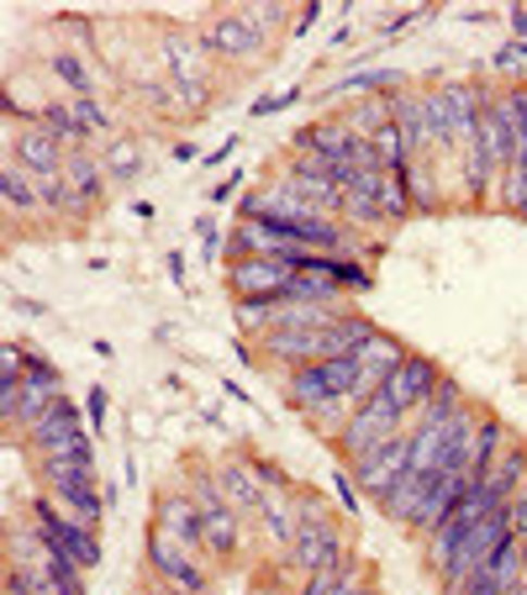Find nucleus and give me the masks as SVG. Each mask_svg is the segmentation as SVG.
Here are the masks:
<instances>
[{"label":"nucleus","instance_id":"obj_30","mask_svg":"<svg viewBox=\"0 0 527 595\" xmlns=\"http://www.w3.org/2000/svg\"><path fill=\"white\" fill-rule=\"evenodd\" d=\"M380 211H386V227H401L412 216V201H406V179L401 175H386L380 185Z\"/></svg>","mask_w":527,"mask_h":595},{"label":"nucleus","instance_id":"obj_35","mask_svg":"<svg viewBox=\"0 0 527 595\" xmlns=\"http://www.w3.org/2000/svg\"><path fill=\"white\" fill-rule=\"evenodd\" d=\"M306 90L301 85H290V90H275V96H253L248 101V116H275V111H290V105L301 101Z\"/></svg>","mask_w":527,"mask_h":595},{"label":"nucleus","instance_id":"obj_11","mask_svg":"<svg viewBox=\"0 0 527 595\" xmlns=\"http://www.w3.org/2000/svg\"><path fill=\"white\" fill-rule=\"evenodd\" d=\"M227 284L238 301H285V284H290V269L269 264V258H243V264H227Z\"/></svg>","mask_w":527,"mask_h":595},{"label":"nucleus","instance_id":"obj_19","mask_svg":"<svg viewBox=\"0 0 527 595\" xmlns=\"http://www.w3.org/2000/svg\"><path fill=\"white\" fill-rule=\"evenodd\" d=\"M501 448H512L506 421L491 417V412H480V427H475V454H469V480H475V485H486V480H491V469L501 464Z\"/></svg>","mask_w":527,"mask_h":595},{"label":"nucleus","instance_id":"obj_49","mask_svg":"<svg viewBox=\"0 0 527 595\" xmlns=\"http://www.w3.org/2000/svg\"><path fill=\"white\" fill-rule=\"evenodd\" d=\"M459 22H469V27H486V22H495V11H464Z\"/></svg>","mask_w":527,"mask_h":595},{"label":"nucleus","instance_id":"obj_5","mask_svg":"<svg viewBox=\"0 0 527 595\" xmlns=\"http://www.w3.org/2000/svg\"><path fill=\"white\" fill-rule=\"evenodd\" d=\"M201 42H206L211 59H222V64H259L269 53V37L259 33L253 22H243L238 5L222 11V16H211L206 27H201Z\"/></svg>","mask_w":527,"mask_h":595},{"label":"nucleus","instance_id":"obj_23","mask_svg":"<svg viewBox=\"0 0 527 595\" xmlns=\"http://www.w3.org/2000/svg\"><path fill=\"white\" fill-rule=\"evenodd\" d=\"M206 517V554L211 559H238V543H243V517L233 511V506H211L201 511Z\"/></svg>","mask_w":527,"mask_h":595},{"label":"nucleus","instance_id":"obj_28","mask_svg":"<svg viewBox=\"0 0 527 595\" xmlns=\"http://www.w3.org/2000/svg\"><path fill=\"white\" fill-rule=\"evenodd\" d=\"M349 227H386V211H380V195H364V190H343V211Z\"/></svg>","mask_w":527,"mask_h":595},{"label":"nucleus","instance_id":"obj_31","mask_svg":"<svg viewBox=\"0 0 527 595\" xmlns=\"http://www.w3.org/2000/svg\"><path fill=\"white\" fill-rule=\"evenodd\" d=\"M327 480H332V495H338V511H343V517L353 522V517L364 511V495H359V485H353V474L343 469V464H338V469H332Z\"/></svg>","mask_w":527,"mask_h":595},{"label":"nucleus","instance_id":"obj_42","mask_svg":"<svg viewBox=\"0 0 527 595\" xmlns=\"http://www.w3.org/2000/svg\"><path fill=\"white\" fill-rule=\"evenodd\" d=\"M238 185H243V169H233L227 179H216V185H211V201H233V195H238Z\"/></svg>","mask_w":527,"mask_h":595},{"label":"nucleus","instance_id":"obj_1","mask_svg":"<svg viewBox=\"0 0 527 595\" xmlns=\"http://www.w3.org/2000/svg\"><path fill=\"white\" fill-rule=\"evenodd\" d=\"M296 511H301V532H296V543L285 554V569L296 580H306L327 559H338L343 548H353V532L343 527L338 506H327V495L316 491H296Z\"/></svg>","mask_w":527,"mask_h":595},{"label":"nucleus","instance_id":"obj_27","mask_svg":"<svg viewBox=\"0 0 527 595\" xmlns=\"http://www.w3.org/2000/svg\"><path fill=\"white\" fill-rule=\"evenodd\" d=\"M42 580H48V591H53V595H90L85 569L70 564V559H48V564H42Z\"/></svg>","mask_w":527,"mask_h":595},{"label":"nucleus","instance_id":"obj_26","mask_svg":"<svg viewBox=\"0 0 527 595\" xmlns=\"http://www.w3.org/2000/svg\"><path fill=\"white\" fill-rule=\"evenodd\" d=\"M37 122H42V127H48L53 138L64 142L70 153H79V148H90V132L79 127V116H74V101H48V105H42V116H37Z\"/></svg>","mask_w":527,"mask_h":595},{"label":"nucleus","instance_id":"obj_25","mask_svg":"<svg viewBox=\"0 0 527 595\" xmlns=\"http://www.w3.org/2000/svg\"><path fill=\"white\" fill-rule=\"evenodd\" d=\"M101 164L111 179H142V138L138 132H116L101 142Z\"/></svg>","mask_w":527,"mask_h":595},{"label":"nucleus","instance_id":"obj_17","mask_svg":"<svg viewBox=\"0 0 527 595\" xmlns=\"http://www.w3.org/2000/svg\"><path fill=\"white\" fill-rule=\"evenodd\" d=\"M0 201H5V216L16 221V216H37L42 211V190H37V175L27 164H16L11 153H5V164H0Z\"/></svg>","mask_w":527,"mask_h":595},{"label":"nucleus","instance_id":"obj_10","mask_svg":"<svg viewBox=\"0 0 527 595\" xmlns=\"http://www.w3.org/2000/svg\"><path fill=\"white\" fill-rule=\"evenodd\" d=\"M64 179H70V201H74L70 216H90V211L105 206V185H111V175H105V164H101V153H96V148L70 153Z\"/></svg>","mask_w":527,"mask_h":595},{"label":"nucleus","instance_id":"obj_36","mask_svg":"<svg viewBox=\"0 0 527 595\" xmlns=\"http://www.w3.org/2000/svg\"><path fill=\"white\" fill-rule=\"evenodd\" d=\"M238 11H243V22H253L264 37H269L285 22V5H269V0H259V5H238Z\"/></svg>","mask_w":527,"mask_h":595},{"label":"nucleus","instance_id":"obj_24","mask_svg":"<svg viewBox=\"0 0 527 595\" xmlns=\"http://www.w3.org/2000/svg\"><path fill=\"white\" fill-rule=\"evenodd\" d=\"M486 491H491L495 506H506L517 491H527V443H517V438H512V448H506V454H501V464L491 469Z\"/></svg>","mask_w":527,"mask_h":595},{"label":"nucleus","instance_id":"obj_41","mask_svg":"<svg viewBox=\"0 0 527 595\" xmlns=\"http://www.w3.org/2000/svg\"><path fill=\"white\" fill-rule=\"evenodd\" d=\"M506 511H512V532H517V537H527V491L512 495V501H506Z\"/></svg>","mask_w":527,"mask_h":595},{"label":"nucleus","instance_id":"obj_2","mask_svg":"<svg viewBox=\"0 0 527 595\" xmlns=\"http://www.w3.org/2000/svg\"><path fill=\"white\" fill-rule=\"evenodd\" d=\"M359 385V358H322V364H301V369H285V406L296 412V417H306L316 406H327V401H338V395H349Z\"/></svg>","mask_w":527,"mask_h":595},{"label":"nucleus","instance_id":"obj_47","mask_svg":"<svg viewBox=\"0 0 527 595\" xmlns=\"http://www.w3.org/2000/svg\"><path fill=\"white\" fill-rule=\"evenodd\" d=\"M170 159H175V164H190V159H196V142H175Z\"/></svg>","mask_w":527,"mask_h":595},{"label":"nucleus","instance_id":"obj_3","mask_svg":"<svg viewBox=\"0 0 527 595\" xmlns=\"http://www.w3.org/2000/svg\"><path fill=\"white\" fill-rule=\"evenodd\" d=\"M401 421H406V417L396 412V401H390L386 390H380V395H369V401H364V406L349 417V427L332 438V454H338V464H353V458L386 448L390 438H401V432H406Z\"/></svg>","mask_w":527,"mask_h":595},{"label":"nucleus","instance_id":"obj_50","mask_svg":"<svg viewBox=\"0 0 527 595\" xmlns=\"http://www.w3.org/2000/svg\"><path fill=\"white\" fill-rule=\"evenodd\" d=\"M133 216H138V221H153L159 211H153V201H133Z\"/></svg>","mask_w":527,"mask_h":595},{"label":"nucleus","instance_id":"obj_15","mask_svg":"<svg viewBox=\"0 0 527 595\" xmlns=\"http://www.w3.org/2000/svg\"><path fill=\"white\" fill-rule=\"evenodd\" d=\"M375 569H364V554H359V543L353 548H343L338 559H327L316 574H306L301 580V591L296 595H343L349 585H359V580H369Z\"/></svg>","mask_w":527,"mask_h":595},{"label":"nucleus","instance_id":"obj_38","mask_svg":"<svg viewBox=\"0 0 527 595\" xmlns=\"http://www.w3.org/2000/svg\"><path fill=\"white\" fill-rule=\"evenodd\" d=\"M517 64H527V42H517V37H506V42H501V48L491 53V69H495V74H512Z\"/></svg>","mask_w":527,"mask_h":595},{"label":"nucleus","instance_id":"obj_37","mask_svg":"<svg viewBox=\"0 0 527 595\" xmlns=\"http://www.w3.org/2000/svg\"><path fill=\"white\" fill-rule=\"evenodd\" d=\"M190 232H196V238H201V258H216V253H222V227H216V216H196V221H190Z\"/></svg>","mask_w":527,"mask_h":595},{"label":"nucleus","instance_id":"obj_6","mask_svg":"<svg viewBox=\"0 0 527 595\" xmlns=\"http://www.w3.org/2000/svg\"><path fill=\"white\" fill-rule=\"evenodd\" d=\"M153 527H164L170 537H175L179 548H190L196 559L206 554V517H201V506H196V495L179 491V485H170V491L153 495Z\"/></svg>","mask_w":527,"mask_h":595},{"label":"nucleus","instance_id":"obj_18","mask_svg":"<svg viewBox=\"0 0 527 595\" xmlns=\"http://www.w3.org/2000/svg\"><path fill=\"white\" fill-rule=\"evenodd\" d=\"M253 522L264 527V543H269L275 554H290V543H296V532H301L296 491H290V495H264V506H259V517H253Z\"/></svg>","mask_w":527,"mask_h":595},{"label":"nucleus","instance_id":"obj_32","mask_svg":"<svg viewBox=\"0 0 527 595\" xmlns=\"http://www.w3.org/2000/svg\"><path fill=\"white\" fill-rule=\"evenodd\" d=\"M74 116H79V127L90 132V142L101 138V132H111L116 122H111V111L101 105V96H90V101H74Z\"/></svg>","mask_w":527,"mask_h":595},{"label":"nucleus","instance_id":"obj_12","mask_svg":"<svg viewBox=\"0 0 527 595\" xmlns=\"http://www.w3.org/2000/svg\"><path fill=\"white\" fill-rule=\"evenodd\" d=\"M216 485H222L227 506H233L238 517H259V506H264V485H259V474H253L248 454L222 458V464H216Z\"/></svg>","mask_w":527,"mask_h":595},{"label":"nucleus","instance_id":"obj_46","mask_svg":"<svg viewBox=\"0 0 527 595\" xmlns=\"http://www.w3.org/2000/svg\"><path fill=\"white\" fill-rule=\"evenodd\" d=\"M222 390H227V401H243V412L253 406V395H248V390L238 385V380H222Z\"/></svg>","mask_w":527,"mask_h":595},{"label":"nucleus","instance_id":"obj_4","mask_svg":"<svg viewBox=\"0 0 527 595\" xmlns=\"http://www.w3.org/2000/svg\"><path fill=\"white\" fill-rule=\"evenodd\" d=\"M148 569H153V580H159V585H170V591L211 595V569L196 559L190 548H179L164 527H153V532H148Z\"/></svg>","mask_w":527,"mask_h":595},{"label":"nucleus","instance_id":"obj_40","mask_svg":"<svg viewBox=\"0 0 527 595\" xmlns=\"http://www.w3.org/2000/svg\"><path fill=\"white\" fill-rule=\"evenodd\" d=\"M316 22H322V0H306V5H301V16H296V27H290V33L296 37H306L316 27Z\"/></svg>","mask_w":527,"mask_h":595},{"label":"nucleus","instance_id":"obj_20","mask_svg":"<svg viewBox=\"0 0 527 595\" xmlns=\"http://www.w3.org/2000/svg\"><path fill=\"white\" fill-rule=\"evenodd\" d=\"M406 85H412L406 69H353V74H343L327 96H332V101H364V96H396V90H406Z\"/></svg>","mask_w":527,"mask_h":595},{"label":"nucleus","instance_id":"obj_13","mask_svg":"<svg viewBox=\"0 0 527 595\" xmlns=\"http://www.w3.org/2000/svg\"><path fill=\"white\" fill-rule=\"evenodd\" d=\"M159 48H164V64H170V79L175 85H201V79H211V53L206 42H201V33H164L159 37Z\"/></svg>","mask_w":527,"mask_h":595},{"label":"nucleus","instance_id":"obj_21","mask_svg":"<svg viewBox=\"0 0 527 595\" xmlns=\"http://www.w3.org/2000/svg\"><path fill=\"white\" fill-rule=\"evenodd\" d=\"M37 485L64 501V495L85 491V485H101V474H96L90 464H79V458H42V464H37Z\"/></svg>","mask_w":527,"mask_h":595},{"label":"nucleus","instance_id":"obj_7","mask_svg":"<svg viewBox=\"0 0 527 595\" xmlns=\"http://www.w3.org/2000/svg\"><path fill=\"white\" fill-rule=\"evenodd\" d=\"M406 458H412V432H401V438H390L386 448H375V454L353 458V464H343L353 474V485H359V495H369V501H380V495L401 480V469H406Z\"/></svg>","mask_w":527,"mask_h":595},{"label":"nucleus","instance_id":"obj_34","mask_svg":"<svg viewBox=\"0 0 527 595\" xmlns=\"http://www.w3.org/2000/svg\"><path fill=\"white\" fill-rule=\"evenodd\" d=\"M332 280L343 284V290H369V264H364L359 253H338V269H332Z\"/></svg>","mask_w":527,"mask_h":595},{"label":"nucleus","instance_id":"obj_39","mask_svg":"<svg viewBox=\"0 0 527 595\" xmlns=\"http://www.w3.org/2000/svg\"><path fill=\"white\" fill-rule=\"evenodd\" d=\"M105 406H111L105 385H90V395H85V417H90V432H105Z\"/></svg>","mask_w":527,"mask_h":595},{"label":"nucleus","instance_id":"obj_52","mask_svg":"<svg viewBox=\"0 0 527 595\" xmlns=\"http://www.w3.org/2000/svg\"><path fill=\"white\" fill-rule=\"evenodd\" d=\"M133 432H138V438H153V417H133Z\"/></svg>","mask_w":527,"mask_h":595},{"label":"nucleus","instance_id":"obj_53","mask_svg":"<svg viewBox=\"0 0 527 595\" xmlns=\"http://www.w3.org/2000/svg\"><path fill=\"white\" fill-rule=\"evenodd\" d=\"M523 580H527V537H523Z\"/></svg>","mask_w":527,"mask_h":595},{"label":"nucleus","instance_id":"obj_33","mask_svg":"<svg viewBox=\"0 0 527 595\" xmlns=\"http://www.w3.org/2000/svg\"><path fill=\"white\" fill-rule=\"evenodd\" d=\"M27 380L33 385H48V390H59L64 395V369L48 358V353H37V349H27Z\"/></svg>","mask_w":527,"mask_h":595},{"label":"nucleus","instance_id":"obj_22","mask_svg":"<svg viewBox=\"0 0 527 595\" xmlns=\"http://www.w3.org/2000/svg\"><path fill=\"white\" fill-rule=\"evenodd\" d=\"M48 69L59 74V85L70 90V101H90V96H101V74L85 64V53H79V48H53Z\"/></svg>","mask_w":527,"mask_h":595},{"label":"nucleus","instance_id":"obj_9","mask_svg":"<svg viewBox=\"0 0 527 595\" xmlns=\"http://www.w3.org/2000/svg\"><path fill=\"white\" fill-rule=\"evenodd\" d=\"M5 153H11L16 164H27L33 175H64V164H70V148L53 138L42 122L22 127V132H11V138H5Z\"/></svg>","mask_w":527,"mask_h":595},{"label":"nucleus","instance_id":"obj_44","mask_svg":"<svg viewBox=\"0 0 527 595\" xmlns=\"http://www.w3.org/2000/svg\"><path fill=\"white\" fill-rule=\"evenodd\" d=\"M164 275L175 280V290H185V253H164Z\"/></svg>","mask_w":527,"mask_h":595},{"label":"nucleus","instance_id":"obj_45","mask_svg":"<svg viewBox=\"0 0 527 595\" xmlns=\"http://www.w3.org/2000/svg\"><path fill=\"white\" fill-rule=\"evenodd\" d=\"M506 27H512L517 42H527V5H512V11H506Z\"/></svg>","mask_w":527,"mask_h":595},{"label":"nucleus","instance_id":"obj_51","mask_svg":"<svg viewBox=\"0 0 527 595\" xmlns=\"http://www.w3.org/2000/svg\"><path fill=\"white\" fill-rule=\"evenodd\" d=\"M11 306H16V312H33V316H42V312H48V306H42V301H22V295H16V301H11Z\"/></svg>","mask_w":527,"mask_h":595},{"label":"nucleus","instance_id":"obj_14","mask_svg":"<svg viewBox=\"0 0 527 595\" xmlns=\"http://www.w3.org/2000/svg\"><path fill=\"white\" fill-rule=\"evenodd\" d=\"M469 485H475L469 474H449V480H438V485L427 491V501H422V511L412 517V527H406V532H417L422 543H427V537H432L438 527L454 517V506L464 501V495H469Z\"/></svg>","mask_w":527,"mask_h":595},{"label":"nucleus","instance_id":"obj_29","mask_svg":"<svg viewBox=\"0 0 527 595\" xmlns=\"http://www.w3.org/2000/svg\"><path fill=\"white\" fill-rule=\"evenodd\" d=\"M248 464H253V474H259L264 495H290V491H296V485H290V474H285V464L275 454H248Z\"/></svg>","mask_w":527,"mask_h":595},{"label":"nucleus","instance_id":"obj_43","mask_svg":"<svg viewBox=\"0 0 527 595\" xmlns=\"http://www.w3.org/2000/svg\"><path fill=\"white\" fill-rule=\"evenodd\" d=\"M233 153H238V138H227V142H222V148H211L206 159H201V169H216V164H227Z\"/></svg>","mask_w":527,"mask_h":595},{"label":"nucleus","instance_id":"obj_48","mask_svg":"<svg viewBox=\"0 0 527 595\" xmlns=\"http://www.w3.org/2000/svg\"><path fill=\"white\" fill-rule=\"evenodd\" d=\"M343 595H386V591H380V585H375V574H369V580H359V585H349Z\"/></svg>","mask_w":527,"mask_h":595},{"label":"nucleus","instance_id":"obj_16","mask_svg":"<svg viewBox=\"0 0 527 595\" xmlns=\"http://www.w3.org/2000/svg\"><path fill=\"white\" fill-rule=\"evenodd\" d=\"M401 179H406L412 216H432V211L449 206V179L438 175V164H432V159H412V164L401 169Z\"/></svg>","mask_w":527,"mask_h":595},{"label":"nucleus","instance_id":"obj_8","mask_svg":"<svg viewBox=\"0 0 527 595\" xmlns=\"http://www.w3.org/2000/svg\"><path fill=\"white\" fill-rule=\"evenodd\" d=\"M438 380H443L438 358H427V353H406V358H401V369L386 380V395L396 401V412H401V417H412L422 401L438 390Z\"/></svg>","mask_w":527,"mask_h":595}]
</instances>
